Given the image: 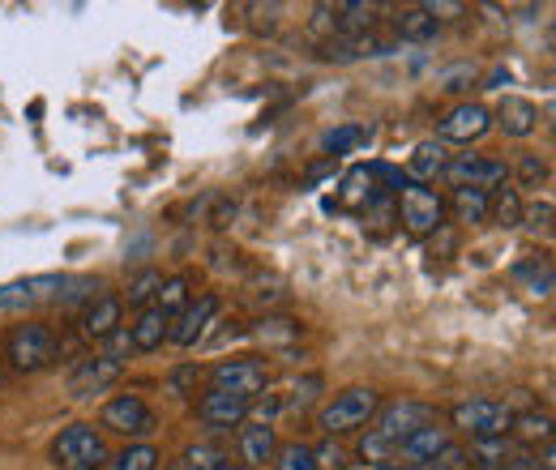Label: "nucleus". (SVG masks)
I'll return each instance as SVG.
<instances>
[{
	"label": "nucleus",
	"instance_id": "27",
	"mask_svg": "<svg viewBox=\"0 0 556 470\" xmlns=\"http://www.w3.org/2000/svg\"><path fill=\"white\" fill-rule=\"evenodd\" d=\"M275 470H321V467L313 462V445H300V441H291V445H278Z\"/></svg>",
	"mask_w": 556,
	"mask_h": 470
},
{
	"label": "nucleus",
	"instance_id": "2",
	"mask_svg": "<svg viewBox=\"0 0 556 470\" xmlns=\"http://www.w3.org/2000/svg\"><path fill=\"white\" fill-rule=\"evenodd\" d=\"M377 390H368V385H351L343 394H334L330 403L321 406V415H317V428L326 432V436H343V432H355V428H364L372 415H377Z\"/></svg>",
	"mask_w": 556,
	"mask_h": 470
},
{
	"label": "nucleus",
	"instance_id": "5",
	"mask_svg": "<svg viewBox=\"0 0 556 470\" xmlns=\"http://www.w3.org/2000/svg\"><path fill=\"white\" fill-rule=\"evenodd\" d=\"M399 218H403L407 236L428 240V236H437L441 223H445V202H441L432 189H424V185H403V189H399Z\"/></svg>",
	"mask_w": 556,
	"mask_h": 470
},
{
	"label": "nucleus",
	"instance_id": "24",
	"mask_svg": "<svg viewBox=\"0 0 556 470\" xmlns=\"http://www.w3.org/2000/svg\"><path fill=\"white\" fill-rule=\"evenodd\" d=\"M509 458H514V445L505 441V436H492V441H471V449H467V462L480 470H505L509 467Z\"/></svg>",
	"mask_w": 556,
	"mask_h": 470
},
{
	"label": "nucleus",
	"instance_id": "15",
	"mask_svg": "<svg viewBox=\"0 0 556 470\" xmlns=\"http://www.w3.org/2000/svg\"><path fill=\"white\" fill-rule=\"evenodd\" d=\"M492 125L505 137H531L540 129V107L531 99H522V94H505L496 103V112H492Z\"/></svg>",
	"mask_w": 556,
	"mask_h": 470
},
{
	"label": "nucleus",
	"instance_id": "17",
	"mask_svg": "<svg viewBox=\"0 0 556 470\" xmlns=\"http://www.w3.org/2000/svg\"><path fill=\"white\" fill-rule=\"evenodd\" d=\"M278 441H275V423H257V419H244L240 423V458L249 470H262L266 462H275Z\"/></svg>",
	"mask_w": 556,
	"mask_h": 470
},
{
	"label": "nucleus",
	"instance_id": "9",
	"mask_svg": "<svg viewBox=\"0 0 556 470\" xmlns=\"http://www.w3.org/2000/svg\"><path fill=\"white\" fill-rule=\"evenodd\" d=\"M424 423H437V406L428 403H416V398H399V403H390L381 410V419H377V428H372V436H381L386 445H403L416 428Z\"/></svg>",
	"mask_w": 556,
	"mask_h": 470
},
{
	"label": "nucleus",
	"instance_id": "7",
	"mask_svg": "<svg viewBox=\"0 0 556 470\" xmlns=\"http://www.w3.org/2000/svg\"><path fill=\"white\" fill-rule=\"evenodd\" d=\"M441 176H445L454 189H484V193L509 185V167H505L501 158H492V154H454Z\"/></svg>",
	"mask_w": 556,
	"mask_h": 470
},
{
	"label": "nucleus",
	"instance_id": "14",
	"mask_svg": "<svg viewBox=\"0 0 556 470\" xmlns=\"http://www.w3.org/2000/svg\"><path fill=\"white\" fill-rule=\"evenodd\" d=\"M249 415H253V403H244L236 394H223V390H206L202 403H198V419L206 428H240Z\"/></svg>",
	"mask_w": 556,
	"mask_h": 470
},
{
	"label": "nucleus",
	"instance_id": "1",
	"mask_svg": "<svg viewBox=\"0 0 556 470\" xmlns=\"http://www.w3.org/2000/svg\"><path fill=\"white\" fill-rule=\"evenodd\" d=\"M108 458L112 454H108L103 432L94 423H70L52 441V462H56V470H103Z\"/></svg>",
	"mask_w": 556,
	"mask_h": 470
},
{
	"label": "nucleus",
	"instance_id": "20",
	"mask_svg": "<svg viewBox=\"0 0 556 470\" xmlns=\"http://www.w3.org/2000/svg\"><path fill=\"white\" fill-rule=\"evenodd\" d=\"M172 334V317H163L159 308H141V317L129 326V342L134 351H159Z\"/></svg>",
	"mask_w": 556,
	"mask_h": 470
},
{
	"label": "nucleus",
	"instance_id": "8",
	"mask_svg": "<svg viewBox=\"0 0 556 470\" xmlns=\"http://www.w3.org/2000/svg\"><path fill=\"white\" fill-rule=\"evenodd\" d=\"M56 359V334L48 330V326H17L13 334H9V364L17 368V372H39V368H48Z\"/></svg>",
	"mask_w": 556,
	"mask_h": 470
},
{
	"label": "nucleus",
	"instance_id": "32",
	"mask_svg": "<svg viewBox=\"0 0 556 470\" xmlns=\"http://www.w3.org/2000/svg\"><path fill=\"white\" fill-rule=\"evenodd\" d=\"M476 77H480V68L476 65H454L437 77V86H441V90H467Z\"/></svg>",
	"mask_w": 556,
	"mask_h": 470
},
{
	"label": "nucleus",
	"instance_id": "19",
	"mask_svg": "<svg viewBox=\"0 0 556 470\" xmlns=\"http://www.w3.org/2000/svg\"><path fill=\"white\" fill-rule=\"evenodd\" d=\"M445 163H450V150L437 137H424V141L412 145V154H407V176H412V185L437 180L445 172Z\"/></svg>",
	"mask_w": 556,
	"mask_h": 470
},
{
	"label": "nucleus",
	"instance_id": "23",
	"mask_svg": "<svg viewBox=\"0 0 556 470\" xmlns=\"http://www.w3.org/2000/svg\"><path fill=\"white\" fill-rule=\"evenodd\" d=\"M450 209H454V223L480 227V223H488V193L484 189H454Z\"/></svg>",
	"mask_w": 556,
	"mask_h": 470
},
{
	"label": "nucleus",
	"instance_id": "13",
	"mask_svg": "<svg viewBox=\"0 0 556 470\" xmlns=\"http://www.w3.org/2000/svg\"><path fill=\"white\" fill-rule=\"evenodd\" d=\"M218 308H223V304H218V295H210V291L206 295H198V300H189L185 313L176 317V326H172L167 342H176V346H185V351L198 346V342L210 334V326L218 321Z\"/></svg>",
	"mask_w": 556,
	"mask_h": 470
},
{
	"label": "nucleus",
	"instance_id": "18",
	"mask_svg": "<svg viewBox=\"0 0 556 470\" xmlns=\"http://www.w3.org/2000/svg\"><path fill=\"white\" fill-rule=\"evenodd\" d=\"M121 313H125V304L116 295H94L86 304V313H81V334L90 338V342H108L121 330Z\"/></svg>",
	"mask_w": 556,
	"mask_h": 470
},
{
	"label": "nucleus",
	"instance_id": "25",
	"mask_svg": "<svg viewBox=\"0 0 556 470\" xmlns=\"http://www.w3.org/2000/svg\"><path fill=\"white\" fill-rule=\"evenodd\" d=\"M185 304H189V278H163V287H159V295H154V308L163 313V317H180L185 313Z\"/></svg>",
	"mask_w": 556,
	"mask_h": 470
},
{
	"label": "nucleus",
	"instance_id": "22",
	"mask_svg": "<svg viewBox=\"0 0 556 470\" xmlns=\"http://www.w3.org/2000/svg\"><path fill=\"white\" fill-rule=\"evenodd\" d=\"M522 193L514 189V185H501V189H492L488 193V218L496 223V227H505V231H514V227H522Z\"/></svg>",
	"mask_w": 556,
	"mask_h": 470
},
{
	"label": "nucleus",
	"instance_id": "38",
	"mask_svg": "<svg viewBox=\"0 0 556 470\" xmlns=\"http://www.w3.org/2000/svg\"><path fill=\"white\" fill-rule=\"evenodd\" d=\"M368 470H399V467H368Z\"/></svg>",
	"mask_w": 556,
	"mask_h": 470
},
{
	"label": "nucleus",
	"instance_id": "6",
	"mask_svg": "<svg viewBox=\"0 0 556 470\" xmlns=\"http://www.w3.org/2000/svg\"><path fill=\"white\" fill-rule=\"evenodd\" d=\"M266 385H270V368L262 359H223L210 372V390L236 394L244 403H257V394H266Z\"/></svg>",
	"mask_w": 556,
	"mask_h": 470
},
{
	"label": "nucleus",
	"instance_id": "4",
	"mask_svg": "<svg viewBox=\"0 0 556 470\" xmlns=\"http://www.w3.org/2000/svg\"><path fill=\"white\" fill-rule=\"evenodd\" d=\"M454 428L467 432L471 441H492V436H509L514 428V410L492 398H467L454 406Z\"/></svg>",
	"mask_w": 556,
	"mask_h": 470
},
{
	"label": "nucleus",
	"instance_id": "12",
	"mask_svg": "<svg viewBox=\"0 0 556 470\" xmlns=\"http://www.w3.org/2000/svg\"><path fill=\"white\" fill-rule=\"evenodd\" d=\"M492 129V112H488L484 103H458V107H450L445 116H441V125H437V141L445 145V141H454V145H471V141H480V137Z\"/></svg>",
	"mask_w": 556,
	"mask_h": 470
},
{
	"label": "nucleus",
	"instance_id": "16",
	"mask_svg": "<svg viewBox=\"0 0 556 470\" xmlns=\"http://www.w3.org/2000/svg\"><path fill=\"white\" fill-rule=\"evenodd\" d=\"M454 441H450V432L441 428V423H424L416 428L403 445H399V458L394 462H407V467H424V462H432L437 454H445Z\"/></svg>",
	"mask_w": 556,
	"mask_h": 470
},
{
	"label": "nucleus",
	"instance_id": "34",
	"mask_svg": "<svg viewBox=\"0 0 556 470\" xmlns=\"http://www.w3.org/2000/svg\"><path fill=\"white\" fill-rule=\"evenodd\" d=\"M514 428H518L522 441H540V436L548 441V415H522V419L514 415ZM514 428H509V432H514Z\"/></svg>",
	"mask_w": 556,
	"mask_h": 470
},
{
	"label": "nucleus",
	"instance_id": "10",
	"mask_svg": "<svg viewBox=\"0 0 556 470\" xmlns=\"http://www.w3.org/2000/svg\"><path fill=\"white\" fill-rule=\"evenodd\" d=\"M121 372H125V364H121V359H112L108 351H94V355H86V359H77V364H73L70 394L73 398H94V394L112 390V385L121 381Z\"/></svg>",
	"mask_w": 556,
	"mask_h": 470
},
{
	"label": "nucleus",
	"instance_id": "26",
	"mask_svg": "<svg viewBox=\"0 0 556 470\" xmlns=\"http://www.w3.org/2000/svg\"><path fill=\"white\" fill-rule=\"evenodd\" d=\"M103 470H159V449L154 445H129V449L112 454Z\"/></svg>",
	"mask_w": 556,
	"mask_h": 470
},
{
	"label": "nucleus",
	"instance_id": "33",
	"mask_svg": "<svg viewBox=\"0 0 556 470\" xmlns=\"http://www.w3.org/2000/svg\"><path fill=\"white\" fill-rule=\"evenodd\" d=\"M518 176H522V189H540L548 180V163H540L535 154H522L518 163Z\"/></svg>",
	"mask_w": 556,
	"mask_h": 470
},
{
	"label": "nucleus",
	"instance_id": "29",
	"mask_svg": "<svg viewBox=\"0 0 556 470\" xmlns=\"http://www.w3.org/2000/svg\"><path fill=\"white\" fill-rule=\"evenodd\" d=\"M159 287H163V274L159 269H146V274H138L134 282H129V308H146L154 295H159Z\"/></svg>",
	"mask_w": 556,
	"mask_h": 470
},
{
	"label": "nucleus",
	"instance_id": "3",
	"mask_svg": "<svg viewBox=\"0 0 556 470\" xmlns=\"http://www.w3.org/2000/svg\"><path fill=\"white\" fill-rule=\"evenodd\" d=\"M70 274H26L13 282H0V313H26L39 304H56Z\"/></svg>",
	"mask_w": 556,
	"mask_h": 470
},
{
	"label": "nucleus",
	"instance_id": "28",
	"mask_svg": "<svg viewBox=\"0 0 556 470\" xmlns=\"http://www.w3.org/2000/svg\"><path fill=\"white\" fill-rule=\"evenodd\" d=\"M231 462L214 449V445H193V449H185L180 454V470H227Z\"/></svg>",
	"mask_w": 556,
	"mask_h": 470
},
{
	"label": "nucleus",
	"instance_id": "11",
	"mask_svg": "<svg viewBox=\"0 0 556 470\" xmlns=\"http://www.w3.org/2000/svg\"><path fill=\"white\" fill-rule=\"evenodd\" d=\"M103 428L108 432H121L129 441H141V436H150L159 428V419L146 406V398H138V394H116L112 403L103 406Z\"/></svg>",
	"mask_w": 556,
	"mask_h": 470
},
{
	"label": "nucleus",
	"instance_id": "39",
	"mask_svg": "<svg viewBox=\"0 0 556 470\" xmlns=\"http://www.w3.org/2000/svg\"><path fill=\"white\" fill-rule=\"evenodd\" d=\"M227 470H249V467H227Z\"/></svg>",
	"mask_w": 556,
	"mask_h": 470
},
{
	"label": "nucleus",
	"instance_id": "35",
	"mask_svg": "<svg viewBox=\"0 0 556 470\" xmlns=\"http://www.w3.org/2000/svg\"><path fill=\"white\" fill-rule=\"evenodd\" d=\"M548 218H553V202H540V205H522V227H548Z\"/></svg>",
	"mask_w": 556,
	"mask_h": 470
},
{
	"label": "nucleus",
	"instance_id": "36",
	"mask_svg": "<svg viewBox=\"0 0 556 470\" xmlns=\"http://www.w3.org/2000/svg\"><path fill=\"white\" fill-rule=\"evenodd\" d=\"M313 462H317V467L326 470V467H343V449H339V445H321V449H313Z\"/></svg>",
	"mask_w": 556,
	"mask_h": 470
},
{
	"label": "nucleus",
	"instance_id": "37",
	"mask_svg": "<svg viewBox=\"0 0 556 470\" xmlns=\"http://www.w3.org/2000/svg\"><path fill=\"white\" fill-rule=\"evenodd\" d=\"M313 390H321V377L313 372V377H304V381H295V406H304L313 398Z\"/></svg>",
	"mask_w": 556,
	"mask_h": 470
},
{
	"label": "nucleus",
	"instance_id": "21",
	"mask_svg": "<svg viewBox=\"0 0 556 470\" xmlns=\"http://www.w3.org/2000/svg\"><path fill=\"white\" fill-rule=\"evenodd\" d=\"M394 30H399V39H407V43H428V39L441 35V17H432L424 4L399 9V13H394Z\"/></svg>",
	"mask_w": 556,
	"mask_h": 470
},
{
	"label": "nucleus",
	"instance_id": "31",
	"mask_svg": "<svg viewBox=\"0 0 556 470\" xmlns=\"http://www.w3.org/2000/svg\"><path fill=\"white\" fill-rule=\"evenodd\" d=\"M359 141H368V129H364V125H343V129H330V134L321 137V145L334 150V154H351Z\"/></svg>",
	"mask_w": 556,
	"mask_h": 470
},
{
	"label": "nucleus",
	"instance_id": "30",
	"mask_svg": "<svg viewBox=\"0 0 556 470\" xmlns=\"http://www.w3.org/2000/svg\"><path fill=\"white\" fill-rule=\"evenodd\" d=\"M339 13H343V30L351 35H364V30H372L377 26V4H339Z\"/></svg>",
	"mask_w": 556,
	"mask_h": 470
}]
</instances>
